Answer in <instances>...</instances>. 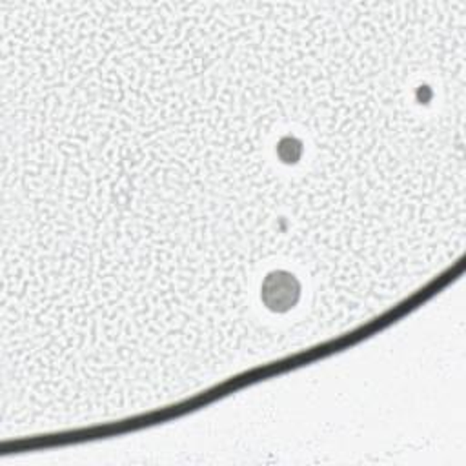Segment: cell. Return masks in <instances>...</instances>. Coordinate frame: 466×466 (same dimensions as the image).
<instances>
[{
    "instance_id": "obj_1",
    "label": "cell",
    "mask_w": 466,
    "mask_h": 466,
    "mask_svg": "<svg viewBox=\"0 0 466 466\" xmlns=\"http://www.w3.org/2000/svg\"><path fill=\"white\" fill-rule=\"evenodd\" d=\"M299 299V282L293 275L277 271L266 277L262 284V300L273 311H286Z\"/></svg>"
}]
</instances>
